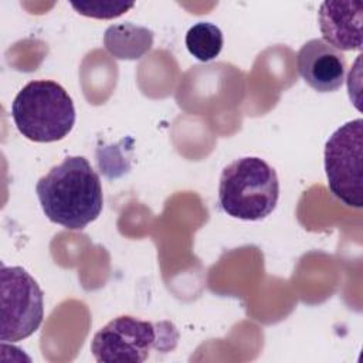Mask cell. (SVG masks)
<instances>
[{"label":"cell","mask_w":363,"mask_h":363,"mask_svg":"<svg viewBox=\"0 0 363 363\" xmlns=\"http://www.w3.org/2000/svg\"><path fill=\"white\" fill-rule=\"evenodd\" d=\"M189 52L201 62L214 60L223 48L224 37L221 30L208 21H199L193 24L184 38Z\"/></svg>","instance_id":"10"},{"label":"cell","mask_w":363,"mask_h":363,"mask_svg":"<svg viewBox=\"0 0 363 363\" xmlns=\"http://www.w3.org/2000/svg\"><path fill=\"white\" fill-rule=\"evenodd\" d=\"M1 342H18L31 336L44 318V294L37 281L21 267L0 269Z\"/></svg>","instance_id":"6"},{"label":"cell","mask_w":363,"mask_h":363,"mask_svg":"<svg viewBox=\"0 0 363 363\" xmlns=\"http://www.w3.org/2000/svg\"><path fill=\"white\" fill-rule=\"evenodd\" d=\"M323 41L337 51H360L363 45L360 1H323L318 11Z\"/></svg>","instance_id":"8"},{"label":"cell","mask_w":363,"mask_h":363,"mask_svg":"<svg viewBox=\"0 0 363 363\" xmlns=\"http://www.w3.org/2000/svg\"><path fill=\"white\" fill-rule=\"evenodd\" d=\"M296 67L303 81L318 92H335L343 85L345 55L322 38H312L299 48Z\"/></svg>","instance_id":"7"},{"label":"cell","mask_w":363,"mask_h":363,"mask_svg":"<svg viewBox=\"0 0 363 363\" xmlns=\"http://www.w3.org/2000/svg\"><path fill=\"white\" fill-rule=\"evenodd\" d=\"M325 173L330 193L343 204L363 206V121L337 128L325 145Z\"/></svg>","instance_id":"5"},{"label":"cell","mask_w":363,"mask_h":363,"mask_svg":"<svg viewBox=\"0 0 363 363\" xmlns=\"http://www.w3.org/2000/svg\"><path fill=\"white\" fill-rule=\"evenodd\" d=\"M47 218L68 230H82L95 221L104 207L98 173L84 156H68L35 184Z\"/></svg>","instance_id":"1"},{"label":"cell","mask_w":363,"mask_h":363,"mask_svg":"<svg viewBox=\"0 0 363 363\" xmlns=\"http://www.w3.org/2000/svg\"><path fill=\"white\" fill-rule=\"evenodd\" d=\"M105 48L119 60H138L153 45V31L132 23L109 26L104 34Z\"/></svg>","instance_id":"9"},{"label":"cell","mask_w":363,"mask_h":363,"mask_svg":"<svg viewBox=\"0 0 363 363\" xmlns=\"http://www.w3.org/2000/svg\"><path fill=\"white\" fill-rule=\"evenodd\" d=\"M179 333L170 322H149L122 315L109 320L92 337L91 352L99 363H142L153 350L176 347Z\"/></svg>","instance_id":"4"},{"label":"cell","mask_w":363,"mask_h":363,"mask_svg":"<svg viewBox=\"0 0 363 363\" xmlns=\"http://www.w3.org/2000/svg\"><path fill=\"white\" fill-rule=\"evenodd\" d=\"M279 199V180L274 167L255 156L235 159L223 169L218 204L234 218L257 221L269 216Z\"/></svg>","instance_id":"2"},{"label":"cell","mask_w":363,"mask_h":363,"mask_svg":"<svg viewBox=\"0 0 363 363\" xmlns=\"http://www.w3.org/2000/svg\"><path fill=\"white\" fill-rule=\"evenodd\" d=\"M72 9L86 17L108 20L116 18L130 10L135 4L133 3H123V1H71Z\"/></svg>","instance_id":"11"},{"label":"cell","mask_w":363,"mask_h":363,"mask_svg":"<svg viewBox=\"0 0 363 363\" xmlns=\"http://www.w3.org/2000/svg\"><path fill=\"white\" fill-rule=\"evenodd\" d=\"M11 118L28 140L50 143L64 139L75 125V106L68 92L55 81L26 84L11 104Z\"/></svg>","instance_id":"3"}]
</instances>
